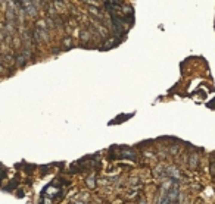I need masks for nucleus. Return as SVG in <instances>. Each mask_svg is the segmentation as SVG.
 <instances>
[{
  "label": "nucleus",
  "mask_w": 215,
  "mask_h": 204,
  "mask_svg": "<svg viewBox=\"0 0 215 204\" xmlns=\"http://www.w3.org/2000/svg\"><path fill=\"white\" fill-rule=\"evenodd\" d=\"M118 44H119L118 37H107V40L102 44V49H103V50H109V49H112V47H115V46H118Z\"/></svg>",
  "instance_id": "obj_1"
},
{
  "label": "nucleus",
  "mask_w": 215,
  "mask_h": 204,
  "mask_svg": "<svg viewBox=\"0 0 215 204\" xmlns=\"http://www.w3.org/2000/svg\"><path fill=\"white\" fill-rule=\"evenodd\" d=\"M87 10H89L91 15H94V16H97V18H103V15H102V12H100V9L94 4V6H87Z\"/></svg>",
  "instance_id": "obj_2"
},
{
  "label": "nucleus",
  "mask_w": 215,
  "mask_h": 204,
  "mask_svg": "<svg viewBox=\"0 0 215 204\" xmlns=\"http://www.w3.org/2000/svg\"><path fill=\"white\" fill-rule=\"evenodd\" d=\"M62 47H63V49H72V47H74L72 37H65V38L62 40Z\"/></svg>",
  "instance_id": "obj_3"
},
{
  "label": "nucleus",
  "mask_w": 215,
  "mask_h": 204,
  "mask_svg": "<svg viewBox=\"0 0 215 204\" xmlns=\"http://www.w3.org/2000/svg\"><path fill=\"white\" fill-rule=\"evenodd\" d=\"M52 3H53V6H54V7H56V10L65 6V0H53Z\"/></svg>",
  "instance_id": "obj_4"
},
{
  "label": "nucleus",
  "mask_w": 215,
  "mask_h": 204,
  "mask_svg": "<svg viewBox=\"0 0 215 204\" xmlns=\"http://www.w3.org/2000/svg\"><path fill=\"white\" fill-rule=\"evenodd\" d=\"M81 40H84V41H89L90 40V34L87 31H83V33H81Z\"/></svg>",
  "instance_id": "obj_5"
},
{
  "label": "nucleus",
  "mask_w": 215,
  "mask_h": 204,
  "mask_svg": "<svg viewBox=\"0 0 215 204\" xmlns=\"http://www.w3.org/2000/svg\"><path fill=\"white\" fill-rule=\"evenodd\" d=\"M196 162H197V157L193 154L192 156V162H190V165H192V168H195V165H196Z\"/></svg>",
  "instance_id": "obj_6"
}]
</instances>
